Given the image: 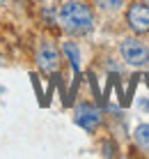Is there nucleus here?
Returning a JSON list of instances; mask_svg holds the SVG:
<instances>
[{"instance_id":"f257e3e1","label":"nucleus","mask_w":149,"mask_h":159,"mask_svg":"<svg viewBox=\"0 0 149 159\" xmlns=\"http://www.w3.org/2000/svg\"><path fill=\"white\" fill-rule=\"evenodd\" d=\"M57 21L71 35H87L94 28V14L83 0H67L57 12Z\"/></svg>"},{"instance_id":"f03ea898","label":"nucleus","mask_w":149,"mask_h":159,"mask_svg":"<svg viewBox=\"0 0 149 159\" xmlns=\"http://www.w3.org/2000/svg\"><path fill=\"white\" fill-rule=\"evenodd\" d=\"M119 51H122V58L129 65H133V67H142V65L149 62V48H147V44L140 42V39H135V37L124 39L122 46H119Z\"/></svg>"},{"instance_id":"7ed1b4c3","label":"nucleus","mask_w":149,"mask_h":159,"mask_svg":"<svg viewBox=\"0 0 149 159\" xmlns=\"http://www.w3.org/2000/svg\"><path fill=\"white\" fill-rule=\"evenodd\" d=\"M126 21H129V28L142 35V32H149V5L145 2H135L129 7L126 12Z\"/></svg>"},{"instance_id":"20e7f679","label":"nucleus","mask_w":149,"mask_h":159,"mask_svg":"<svg viewBox=\"0 0 149 159\" xmlns=\"http://www.w3.org/2000/svg\"><path fill=\"white\" fill-rule=\"evenodd\" d=\"M37 65H39L46 74L57 72V67H60V51L53 46L51 42L44 39L39 44V51H37Z\"/></svg>"},{"instance_id":"39448f33","label":"nucleus","mask_w":149,"mask_h":159,"mask_svg":"<svg viewBox=\"0 0 149 159\" xmlns=\"http://www.w3.org/2000/svg\"><path fill=\"white\" fill-rule=\"evenodd\" d=\"M99 122H101V111H96L94 106H90V104H80V106L76 108V125H80L83 129L94 131L99 127Z\"/></svg>"},{"instance_id":"423d86ee","label":"nucleus","mask_w":149,"mask_h":159,"mask_svg":"<svg viewBox=\"0 0 149 159\" xmlns=\"http://www.w3.org/2000/svg\"><path fill=\"white\" fill-rule=\"evenodd\" d=\"M133 139H135V145L140 148L142 152H147V155H149V125H140V127H135Z\"/></svg>"},{"instance_id":"0eeeda50","label":"nucleus","mask_w":149,"mask_h":159,"mask_svg":"<svg viewBox=\"0 0 149 159\" xmlns=\"http://www.w3.org/2000/svg\"><path fill=\"white\" fill-rule=\"evenodd\" d=\"M62 51H64V53L69 56L71 65H74V69L78 72V69H80V53H78V48H76V44H74V42H64Z\"/></svg>"},{"instance_id":"6e6552de","label":"nucleus","mask_w":149,"mask_h":159,"mask_svg":"<svg viewBox=\"0 0 149 159\" xmlns=\"http://www.w3.org/2000/svg\"><path fill=\"white\" fill-rule=\"evenodd\" d=\"M103 12H117V9L124 7V0H94Z\"/></svg>"},{"instance_id":"1a4fd4ad","label":"nucleus","mask_w":149,"mask_h":159,"mask_svg":"<svg viewBox=\"0 0 149 159\" xmlns=\"http://www.w3.org/2000/svg\"><path fill=\"white\" fill-rule=\"evenodd\" d=\"M41 2H48V0H41Z\"/></svg>"}]
</instances>
